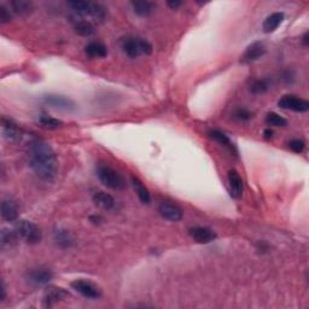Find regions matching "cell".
Here are the masks:
<instances>
[{
	"label": "cell",
	"instance_id": "obj_1",
	"mask_svg": "<svg viewBox=\"0 0 309 309\" xmlns=\"http://www.w3.org/2000/svg\"><path fill=\"white\" fill-rule=\"evenodd\" d=\"M27 156L30 168L40 179L52 181L58 170V161L53 149L44 140L34 139L28 144Z\"/></svg>",
	"mask_w": 309,
	"mask_h": 309
},
{
	"label": "cell",
	"instance_id": "obj_2",
	"mask_svg": "<svg viewBox=\"0 0 309 309\" xmlns=\"http://www.w3.org/2000/svg\"><path fill=\"white\" fill-rule=\"evenodd\" d=\"M73 12L75 15L80 16L82 19L92 18L94 21H102L105 18V8L101 4L92 1H81V0H74V1L68 2Z\"/></svg>",
	"mask_w": 309,
	"mask_h": 309
},
{
	"label": "cell",
	"instance_id": "obj_3",
	"mask_svg": "<svg viewBox=\"0 0 309 309\" xmlns=\"http://www.w3.org/2000/svg\"><path fill=\"white\" fill-rule=\"evenodd\" d=\"M122 51L132 59L138 58L142 54L149 56L153 53V45L148 40L142 38H134V36H127L121 41Z\"/></svg>",
	"mask_w": 309,
	"mask_h": 309
},
{
	"label": "cell",
	"instance_id": "obj_4",
	"mask_svg": "<svg viewBox=\"0 0 309 309\" xmlns=\"http://www.w3.org/2000/svg\"><path fill=\"white\" fill-rule=\"evenodd\" d=\"M97 176L101 180L103 185L111 188V190L120 191L124 190L126 187L124 176L119 171L114 169V168L109 167L107 164H99L97 167Z\"/></svg>",
	"mask_w": 309,
	"mask_h": 309
},
{
	"label": "cell",
	"instance_id": "obj_5",
	"mask_svg": "<svg viewBox=\"0 0 309 309\" xmlns=\"http://www.w3.org/2000/svg\"><path fill=\"white\" fill-rule=\"evenodd\" d=\"M16 232L21 239H23L27 244H39L42 239L41 230L34 222L28 220H21L16 224Z\"/></svg>",
	"mask_w": 309,
	"mask_h": 309
},
{
	"label": "cell",
	"instance_id": "obj_6",
	"mask_svg": "<svg viewBox=\"0 0 309 309\" xmlns=\"http://www.w3.org/2000/svg\"><path fill=\"white\" fill-rule=\"evenodd\" d=\"M71 288L79 293L80 295L86 297V299H91V300H96L101 297V290L97 288L96 285L92 284V283L87 282V280H74L71 283Z\"/></svg>",
	"mask_w": 309,
	"mask_h": 309
},
{
	"label": "cell",
	"instance_id": "obj_7",
	"mask_svg": "<svg viewBox=\"0 0 309 309\" xmlns=\"http://www.w3.org/2000/svg\"><path fill=\"white\" fill-rule=\"evenodd\" d=\"M1 134L7 142L16 143L22 139V131L15 121L7 117L1 119Z\"/></svg>",
	"mask_w": 309,
	"mask_h": 309
},
{
	"label": "cell",
	"instance_id": "obj_8",
	"mask_svg": "<svg viewBox=\"0 0 309 309\" xmlns=\"http://www.w3.org/2000/svg\"><path fill=\"white\" fill-rule=\"evenodd\" d=\"M278 105L285 110L296 111V113H306L309 110V103L295 96H284L278 102Z\"/></svg>",
	"mask_w": 309,
	"mask_h": 309
},
{
	"label": "cell",
	"instance_id": "obj_9",
	"mask_svg": "<svg viewBox=\"0 0 309 309\" xmlns=\"http://www.w3.org/2000/svg\"><path fill=\"white\" fill-rule=\"evenodd\" d=\"M42 102L48 107L53 109H58V110L64 111H71L75 109V104L71 99L67 98L64 96H56V94H50V96H45L42 98Z\"/></svg>",
	"mask_w": 309,
	"mask_h": 309
},
{
	"label": "cell",
	"instance_id": "obj_10",
	"mask_svg": "<svg viewBox=\"0 0 309 309\" xmlns=\"http://www.w3.org/2000/svg\"><path fill=\"white\" fill-rule=\"evenodd\" d=\"M27 278L30 284L35 286H42L48 284V283L52 280L53 273L52 271H50L48 268L39 267L35 268V270H31L29 273H28Z\"/></svg>",
	"mask_w": 309,
	"mask_h": 309
},
{
	"label": "cell",
	"instance_id": "obj_11",
	"mask_svg": "<svg viewBox=\"0 0 309 309\" xmlns=\"http://www.w3.org/2000/svg\"><path fill=\"white\" fill-rule=\"evenodd\" d=\"M69 297V293L65 289L58 286H48L44 295V305L46 307H52L54 303Z\"/></svg>",
	"mask_w": 309,
	"mask_h": 309
},
{
	"label": "cell",
	"instance_id": "obj_12",
	"mask_svg": "<svg viewBox=\"0 0 309 309\" xmlns=\"http://www.w3.org/2000/svg\"><path fill=\"white\" fill-rule=\"evenodd\" d=\"M158 211L162 217L173 222L181 220L182 215H184L181 208H179L178 205L173 204V203L170 202H162L158 207Z\"/></svg>",
	"mask_w": 309,
	"mask_h": 309
},
{
	"label": "cell",
	"instance_id": "obj_13",
	"mask_svg": "<svg viewBox=\"0 0 309 309\" xmlns=\"http://www.w3.org/2000/svg\"><path fill=\"white\" fill-rule=\"evenodd\" d=\"M188 233L197 243H201V244H207L216 238L215 232L208 227H202V226H194L188 230Z\"/></svg>",
	"mask_w": 309,
	"mask_h": 309
},
{
	"label": "cell",
	"instance_id": "obj_14",
	"mask_svg": "<svg viewBox=\"0 0 309 309\" xmlns=\"http://www.w3.org/2000/svg\"><path fill=\"white\" fill-rule=\"evenodd\" d=\"M228 186H230V192L233 198L238 199L242 197L244 184H243V180L237 170L232 169L228 171Z\"/></svg>",
	"mask_w": 309,
	"mask_h": 309
},
{
	"label": "cell",
	"instance_id": "obj_15",
	"mask_svg": "<svg viewBox=\"0 0 309 309\" xmlns=\"http://www.w3.org/2000/svg\"><path fill=\"white\" fill-rule=\"evenodd\" d=\"M1 216L6 221H15L18 217V205L11 198H4L1 202Z\"/></svg>",
	"mask_w": 309,
	"mask_h": 309
},
{
	"label": "cell",
	"instance_id": "obj_16",
	"mask_svg": "<svg viewBox=\"0 0 309 309\" xmlns=\"http://www.w3.org/2000/svg\"><path fill=\"white\" fill-rule=\"evenodd\" d=\"M93 202L97 207L104 209V210H111L116 205L114 197L107 192H103V191H98L93 194Z\"/></svg>",
	"mask_w": 309,
	"mask_h": 309
},
{
	"label": "cell",
	"instance_id": "obj_17",
	"mask_svg": "<svg viewBox=\"0 0 309 309\" xmlns=\"http://www.w3.org/2000/svg\"><path fill=\"white\" fill-rule=\"evenodd\" d=\"M85 52L90 58H104L108 54V48L102 42L92 41L86 45Z\"/></svg>",
	"mask_w": 309,
	"mask_h": 309
},
{
	"label": "cell",
	"instance_id": "obj_18",
	"mask_svg": "<svg viewBox=\"0 0 309 309\" xmlns=\"http://www.w3.org/2000/svg\"><path fill=\"white\" fill-rule=\"evenodd\" d=\"M265 53H266L265 45H263L262 42H254V44H251L250 46L247 48L244 56H243V59L247 62H253L261 58Z\"/></svg>",
	"mask_w": 309,
	"mask_h": 309
},
{
	"label": "cell",
	"instance_id": "obj_19",
	"mask_svg": "<svg viewBox=\"0 0 309 309\" xmlns=\"http://www.w3.org/2000/svg\"><path fill=\"white\" fill-rule=\"evenodd\" d=\"M131 6L133 8L134 13L140 17H148L154 12V5L148 0H139V1H132Z\"/></svg>",
	"mask_w": 309,
	"mask_h": 309
},
{
	"label": "cell",
	"instance_id": "obj_20",
	"mask_svg": "<svg viewBox=\"0 0 309 309\" xmlns=\"http://www.w3.org/2000/svg\"><path fill=\"white\" fill-rule=\"evenodd\" d=\"M284 17L285 16L283 12L272 13V15L268 16L267 18L265 19V22H263L262 24L263 31H265V33H272V31L276 30L280 25V23L284 21Z\"/></svg>",
	"mask_w": 309,
	"mask_h": 309
},
{
	"label": "cell",
	"instance_id": "obj_21",
	"mask_svg": "<svg viewBox=\"0 0 309 309\" xmlns=\"http://www.w3.org/2000/svg\"><path fill=\"white\" fill-rule=\"evenodd\" d=\"M53 238H54V242H56V244L63 249L71 248L74 244L73 237H71L69 231H67V230H61V228H59V230L54 231Z\"/></svg>",
	"mask_w": 309,
	"mask_h": 309
},
{
	"label": "cell",
	"instance_id": "obj_22",
	"mask_svg": "<svg viewBox=\"0 0 309 309\" xmlns=\"http://www.w3.org/2000/svg\"><path fill=\"white\" fill-rule=\"evenodd\" d=\"M208 136L210 137L213 140H215V142L219 143V144L224 145L225 148H227L228 150L232 151V153H237L234 144L231 142V139L226 136L224 132L217 131V130H211V131H209Z\"/></svg>",
	"mask_w": 309,
	"mask_h": 309
},
{
	"label": "cell",
	"instance_id": "obj_23",
	"mask_svg": "<svg viewBox=\"0 0 309 309\" xmlns=\"http://www.w3.org/2000/svg\"><path fill=\"white\" fill-rule=\"evenodd\" d=\"M132 185H133L134 190H136L137 194H138L140 202L144 203V204H149L151 201V196L148 188L145 187L144 184H143L142 180L136 178V176H133V178H132Z\"/></svg>",
	"mask_w": 309,
	"mask_h": 309
},
{
	"label": "cell",
	"instance_id": "obj_24",
	"mask_svg": "<svg viewBox=\"0 0 309 309\" xmlns=\"http://www.w3.org/2000/svg\"><path fill=\"white\" fill-rule=\"evenodd\" d=\"M10 6L13 12L19 16L29 15L33 10V4L30 1H25V0H13L10 2Z\"/></svg>",
	"mask_w": 309,
	"mask_h": 309
},
{
	"label": "cell",
	"instance_id": "obj_25",
	"mask_svg": "<svg viewBox=\"0 0 309 309\" xmlns=\"http://www.w3.org/2000/svg\"><path fill=\"white\" fill-rule=\"evenodd\" d=\"M74 29L79 35L81 36H91L94 34V25L88 19H79L75 22Z\"/></svg>",
	"mask_w": 309,
	"mask_h": 309
},
{
	"label": "cell",
	"instance_id": "obj_26",
	"mask_svg": "<svg viewBox=\"0 0 309 309\" xmlns=\"http://www.w3.org/2000/svg\"><path fill=\"white\" fill-rule=\"evenodd\" d=\"M18 234H17L16 230H8V228H4L0 234V240H1V247L2 248H10L12 245L16 244L17 239H18Z\"/></svg>",
	"mask_w": 309,
	"mask_h": 309
},
{
	"label": "cell",
	"instance_id": "obj_27",
	"mask_svg": "<svg viewBox=\"0 0 309 309\" xmlns=\"http://www.w3.org/2000/svg\"><path fill=\"white\" fill-rule=\"evenodd\" d=\"M270 90V81L268 80H255L250 85V92L254 94H262Z\"/></svg>",
	"mask_w": 309,
	"mask_h": 309
},
{
	"label": "cell",
	"instance_id": "obj_28",
	"mask_svg": "<svg viewBox=\"0 0 309 309\" xmlns=\"http://www.w3.org/2000/svg\"><path fill=\"white\" fill-rule=\"evenodd\" d=\"M39 124L42 126V127L48 128V130H57V128H61L63 126V122L61 120H57L54 117L50 116H41L39 119Z\"/></svg>",
	"mask_w": 309,
	"mask_h": 309
},
{
	"label": "cell",
	"instance_id": "obj_29",
	"mask_svg": "<svg viewBox=\"0 0 309 309\" xmlns=\"http://www.w3.org/2000/svg\"><path fill=\"white\" fill-rule=\"evenodd\" d=\"M266 124L268 126H273V127H284V126L288 125V121L278 114L270 113L266 116Z\"/></svg>",
	"mask_w": 309,
	"mask_h": 309
},
{
	"label": "cell",
	"instance_id": "obj_30",
	"mask_svg": "<svg viewBox=\"0 0 309 309\" xmlns=\"http://www.w3.org/2000/svg\"><path fill=\"white\" fill-rule=\"evenodd\" d=\"M233 116H234V119L239 120V121H249V120L253 117V114H251L249 110H247V109L239 108L234 111Z\"/></svg>",
	"mask_w": 309,
	"mask_h": 309
},
{
	"label": "cell",
	"instance_id": "obj_31",
	"mask_svg": "<svg viewBox=\"0 0 309 309\" xmlns=\"http://www.w3.org/2000/svg\"><path fill=\"white\" fill-rule=\"evenodd\" d=\"M305 147H306L305 142H302V140H300V139H294L289 143V148H290L291 150L296 154H301L302 151L305 150Z\"/></svg>",
	"mask_w": 309,
	"mask_h": 309
},
{
	"label": "cell",
	"instance_id": "obj_32",
	"mask_svg": "<svg viewBox=\"0 0 309 309\" xmlns=\"http://www.w3.org/2000/svg\"><path fill=\"white\" fill-rule=\"evenodd\" d=\"M12 16H11L10 10H7L4 5H0V23L6 24L11 21Z\"/></svg>",
	"mask_w": 309,
	"mask_h": 309
},
{
	"label": "cell",
	"instance_id": "obj_33",
	"mask_svg": "<svg viewBox=\"0 0 309 309\" xmlns=\"http://www.w3.org/2000/svg\"><path fill=\"white\" fill-rule=\"evenodd\" d=\"M167 5L170 8H173V10H176V8L181 6L182 2L181 1H178V0H169V1H167Z\"/></svg>",
	"mask_w": 309,
	"mask_h": 309
},
{
	"label": "cell",
	"instance_id": "obj_34",
	"mask_svg": "<svg viewBox=\"0 0 309 309\" xmlns=\"http://www.w3.org/2000/svg\"><path fill=\"white\" fill-rule=\"evenodd\" d=\"M0 293H1V296H0V301H5V299H6V288H5V283L1 282V290H0Z\"/></svg>",
	"mask_w": 309,
	"mask_h": 309
},
{
	"label": "cell",
	"instance_id": "obj_35",
	"mask_svg": "<svg viewBox=\"0 0 309 309\" xmlns=\"http://www.w3.org/2000/svg\"><path fill=\"white\" fill-rule=\"evenodd\" d=\"M263 136H265L266 139H271L273 137V131L271 128H267L265 132H263Z\"/></svg>",
	"mask_w": 309,
	"mask_h": 309
},
{
	"label": "cell",
	"instance_id": "obj_36",
	"mask_svg": "<svg viewBox=\"0 0 309 309\" xmlns=\"http://www.w3.org/2000/svg\"><path fill=\"white\" fill-rule=\"evenodd\" d=\"M91 220H92L94 224H98V221H101V217H99V216H92V217H91Z\"/></svg>",
	"mask_w": 309,
	"mask_h": 309
}]
</instances>
